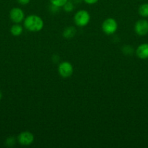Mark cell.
I'll list each match as a JSON object with an SVG mask.
<instances>
[{"mask_svg":"<svg viewBox=\"0 0 148 148\" xmlns=\"http://www.w3.org/2000/svg\"><path fill=\"white\" fill-rule=\"evenodd\" d=\"M26 29L32 32L40 31L44 27V22L40 17L34 14L28 16L24 21Z\"/></svg>","mask_w":148,"mask_h":148,"instance_id":"cell-1","label":"cell"},{"mask_svg":"<svg viewBox=\"0 0 148 148\" xmlns=\"http://www.w3.org/2000/svg\"><path fill=\"white\" fill-rule=\"evenodd\" d=\"M90 15L86 10H79L74 16V21L79 27H84L89 23Z\"/></svg>","mask_w":148,"mask_h":148,"instance_id":"cell-2","label":"cell"},{"mask_svg":"<svg viewBox=\"0 0 148 148\" xmlns=\"http://www.w3.org/2000/svg\"><path fill=\"white\" fill-rule=\"evenodd\" d=\"M103 32L107 35L113 34L118 28V24L115 20L113 18H107L103 22L102 25Z\"/></svg>","mask_w":148,"mask_h":148,"instance_id":"cell-3","label":"cell"},{"mask_svg":"<svg viewBox=\"0 0 148 148\" xmlns=\"http://www.w3.org/2000/svg\"><path fill=\"white\" fill-rule=\"evenodd\" d=\"M59 73L62 77H69L73 75V68L72 64L68 62H63L59 65L58 67Z\"/></svg>","mask_w":148,"mask_h":148,"instance_id":"cell-4","label":"cell"},{"mask_svg":"<svg viewBox=\"0 0 148 148\" xmlns=\"http://www.w3.org/2000/svg\"><path fill=\"white\" fill-rule=\"evenodd\" d=\"M17 140L20 145L27 146L30 145L33 143V140H34V137H33V134L30 132H23L19 134L17 137Z\"/></svg>","mask_w":148,"mask_h":148,"instance_id":"cell-5","label":"cell"},{"mask_svg":"<svg viewBox=\"0 0 148 148\" xmlns=\"http://www.w3.org/2000/svg\"><path fill=\"white\" fill-rule=\"evenodd\" d=\"M10 17L12 22L15 23H20L24 19V12L20 8L15 7L10 11Z\"/></svg>","mask_w":148,"mask_h":148,"instance_id":"cell-6","label":"cell"},{"mask_svg":"<svg viewBox=\"0 0 148 148\" xmlns=\"http://www.w3.org/2000/svg\"><path fill=\"white\" fill-rule=\"evenodd\" d=\"M135 32L139 36H145L148 33V22L145 20H140L135 24Z\"/></svg>","mask_w":148,"mask_h":148,"instance_id":"cell-7","label":"cell"},{"mask_svg":"<svg viewBox=\"0 0 148 148\" xmlns=\"http://www.w3.org/2000/svg\"><path fill=\"white\" fill-rule=\"evenodd\" d=\"M137 56L140 59H145L148 58V43L141 44L136 51Z\"/></svg>","mask_w":148,"mask_h":148,"instance_id":"cell-8","label":"cell"},{"mask_svg":"<svg viewBox=\"0 0 148 148\" xmlns=\"http://www.w3.org/2000/svg\"><path fill=\"white\" fill-rule=\"evenodd\" d=\"M75 33H76V29L73 26H71L65 29L63 32V36L66 38H71L75 36Z\"/></svg>","mask_w":148,"mask_h":148,"instance_id":"cell-9","label":"cell"},{"mask_svg":"<svg viewBox=\"0 0 148 148\" xmlns=\"http://www.w3.org/2000/svg\"><path fill=\"white\" fill-rule=\"evenodd\" d=\"M10 32H11L12 35L15 36H18L22 34L23 32V27L20 25H14L12 26L11 29H10Z\"/></svg>","mask_w":148,"mask_h":148,"instance_id":"cell-10","label":"cell"},{"mask_svg":"<svg viewBox=\"0 0 148 148\" xmlns=\"http://www.w3.org/2000/svg\"><path fill=\"white\" fill-rule=\"evenodd\" d=\"M139 13L142 17H148V4L145 3L142 4L139 8Z\"/></svg>","mask_w":148,"mask_h":148,"instance_id":"cell-11","label":"cell"},{"mask_svg":"<svg viewBox=\"0 0 148 148\" xmlns=\"http://www.w3.org/2000/svg\"><path fill=\"white\" fill-rule=\"evenodd\" d=\"M68 0H50V2L52 5L56 6L57 7H63L64 4L68 1Z\"/></svg>","mask_w":148,"mask_h":148,"instance_id":"cell-12","label":"cell"},{"mask_svg":"<svg viewBox=\"0 0 148 148\" xmlns=\"http://www.w3.org/2000/svg\"><path fill=\"white\" fill-rule=\"evenodd\" d=\"M64 10H65V12H72L74 8L73 4L71 1H68L63 6Z\"/></svg>","mask_w":148,"mask_h":148,"instance_id":"cell-13","label":"cell"},{"mask_svg":"<svg viewBox=\"0 0 148 148\" xmlns=\"http://www.w3.org/2000/svg\"><path fill=\"white\" fill-rule=\"evenodd\" d=\"M15 144V138L12 137H10L9 138H7V140H6V145L9 147H12V146L14 145Z\"/></svg>","mask_w":148,"mask_h":148,"instance_id":"cell-14","label":"cell"},{"mask_svg":"<svg viewBox=\"0 0 148 148\" xmlns=\"http://www.w3.org/2000/svg\"><path fill=\"white\" fill-rule=\"evenodd\" d=\"M17 1H18L20 4L26 5V4H28L30 2V0H17Z\"/></svg>","mask_w":148,"mask_h":148,"instance_id":"cell-15","label":"cell"},{"mask_svg":"<svg viewBox=\"0 0 148 148\" xmlns=\"http://www.w3.org/2000/svg\"><path fill=\"white\" fill-rule=\"evenodd\" d=\"M84 1L89 4H94L97 3L99 0H84Z\"/></svg>","mask_w":148,"mask_h":148,"instance_id":"cell-16","label":"cell"},{"mask_svg":"<svg viewBox=\"0 0 148 148\" xmlns=\"http://www.w3.org/2000/svg\"><path fill=\"white\" fill-rule=\"evenodd\" d=\"M1 98H2V94H1V92H0V100L1 99Z\"/></svg>","mask_w":148,"mask_h":148,"instance_id":"cell-17","label":"cell"}]
</instances>
